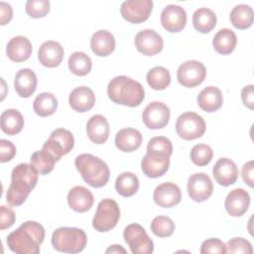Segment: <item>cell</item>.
Masks as SVG:
<instances>
[{
	"mask_svg": "<svg viewBox=\"0 0 254 254\" xmlns=\"http://www.w3.org/2000/svg\"><path fill=\"white\" fill-rule=\"evenodd\" d=\"M241 176L245 184H247L250 188L254 186V162L251 160L245 163L242 167Z\"/></svg>",
	"mask_w": 254,
	"mask_h": 254,
	"instance_id": "obj_46",
	"label": "cell"
},
{
	"mask_svg": "<svg viewBox=\"0 0 254 254\" xmlns=\"http://www.w3.org/2000/svg\"><path fill=\"white\" fill-rule=\"evenodd\" d=\"M212 175L217 184L222 187H228L236 183L238 179V168L232 160L221 158L213 166Z\"/></svg>",
	"mask_w": 254,
	"mask_h": 254,
	"instance_id": "obj_17",
	"label": "cell"
},
{
	"mask_svg": "<svg viewBox=\"0 0 254 254\" xmlns=\"http://www.w3.org/2000/svg\"><path fill=\"white\" fill-rule=\"evenodd\" d=\"M68 102L74 111L81 113L86 112L94 106L95 95L89 87L78 86L70 92Z\"/></svg>",
	"mask_w": 254,
	"mask_h": 254,
	"instance_id": "obj_24",
	"label": "cell"
},
{
	"mask_svg": "<svg viewBox=\"0 0 254 254\" xmlns=\"http://www.w3.org/2000/svg\"><path fill=\"white\" fill-rule=\"evenodd\" d=\"M24 127V118L17 109H7L1 114V129L5 134L16 135Z\"/></svg>",
	"mask_w": 254,
	"mask_h": 254,
	"instance_id": "obj_31",
	"label": "cell"
},
{
	"mask_svg": "<svg viewBox=\"0 0 254 254\" xmlns=\"http://www.w3.org/2000/svg\"><path fill=\"white\" fill-rule=\"evenodd\" d=\"M223 103V96L220 89L216 86H207L197 95V104L205 112L218 110Z\"/></svg>",
	"mask_w": 254,
	"mask_h": 254,
	"instance_id": "obj_27",
	"label": "cell"
},
{
	"mask_svg": "<svg viewBox=\"0 0 254 254\" xmlns=\"http://www.w3.org/2000/svg\"><path fill=\"white\" fill-rule=\"evenodd\" d=\"M93 201L94 198L91 191L82 186L73 187L67 193V203L69 207L76 212L89 210Z\"/></svg>",
	"mask_w": 254,
	"mask_h": 254,
	"instance_id": "obj_21",
	"label": "cell"
},
{
	"mask_svg": "<svg viewBox=\"0 0 254 254\" xmlns=\"http://www.w3.org/2000/svg\"><path fill=\"white\" fill-rule=\"evenodd\" d=\"M6 54L12 62H25L30 58L32 54V44L27 37H13L7 44Z\"/></svg>",
	"mask_w": 254,
	"mask_h": 254,
	"instance_id": "obj_23",
	"label": "cell"
},
{
	"mask_svg": "<svg viewBox=\"0 0 254 254\" xmlns=\"http://www.w3.org/2000/svg\"><path fill=\"white\" fill-rule=\"evenodd\" d=\"M110 128L107 119L100 115L95 114L89 118L86 124V133L89 140L95 144H103L107 141Z\"/></svg>",
	"mask_w": 254,
	"mask_h": 254,
	"instance_id": "obj_22",
	"label": "cell"
},
{
	"mask_svg": "<svg viewBox=\"0 0 254 254\" xmlns=\"http://www.w3.org/2000/svg\"><path fill=\"white\" fill-rule=\"evenodd\" d=\"M74 146V138L70 131L64 128L54 130L49 139L43 145V148L48 150L53 156L60 161L64 155L68 154Z\"/></svg>",
	"mask_w": 254,
	"mask_h": 254,
	"instance_id": "obj_9",
	"label": "cell"
},
{
	"mask_svg": "<svg viewBox=\"0 0 254 254\" xmlns=\"http://www.w3.org/2000/svg\"><path fill=\"white\" fill-rule=\"evenodd\" d=\"M87 243L85 232L76 227H60L53 232V247L64 253H79Z\"/></svg>",
	"mask_w": 254,
	"mask_h": 254,
	"instance_id": "obj_5",
	"label": "cell"
},
{
	"mask_svg": "<svg viewBox=\"0 0 254 254\" xmlns=\"http://www.w3.org/2000/svg\"><path fill=\"white\" fill-rule=\"evenodd\" d=\"M206 76V68L198 61L191 60L182 64L177 71V78L180 84L185 87L199 85Z\"/></svg>",
	"mask_w": 254,
	"mask_h": 254,
	"instance_id": "obj_10",
	"label": "cell"
},
{
	"mask_svg": "<svg viewBox=\"0 0 254 254\" xmlns=\"http://www.w3.org/2000/svg\"><path fill=\"white\" fill-rule=\"evenodd\" d=\"M147 82L155 90H163L171 83L170 71L164 66H155L151 68L146 76Z\"/></svg>",
	"mask_w": 254,
	"mask_h": 254,
	"instance_id": "obj_37",
	"label": "cell"
},
{
	"mask_svg": "<svg viewBox=\"0 0 254 254\" xmlns=\"http://www.w3.org/2000/svg\"><path fill=\"white\" fill-rule=\"evenodd\" d=\"M37 83V75L31 68H22L15 75V90L23 98H28L35 92Z\"/></svg>",
	"mask_w": 254,
	"mask_h": 254,
	"instance_id": "obj_25",
	"label": "cell"
},
{
	"mask_svg": "<svg viewBox=\"0 0 254 254\" xmlns=\"http://www.w3.org/2000/svg\"><path fill=\"white\" fill-rule=\"evenodd\" d=\"M120 218L118 203L112 198H104L97 205L92 219V226L98 232H107L113 229Z\"/></svg>",
	"mask_w": 254,
	"mask_h": 254,
	"instance_id": "obj_6",
	"label": "cell"
},
{
	"mask_svg": "<svg viewBox=\"0 0 254 254\" xmlns=\"http://www.w3.org/2000/svg\"><path fill=\"white\" fill-rule=\"evenodd\" d=\"M107 94L114 103L128 107L139 106L145 98L142 84L126 75L113 77L108 83Z\"/></svg>",
	"mask_w": 254,
	"mask_h": 254,
	"instance_id": "obj_3",
	"label": "cell"
},
{
	"mask_svg": "<svg viewBox=\"0 0 254 254\" xmlns=\"http://www.w3.org/2000/svg\"><path fill=\"white\" fill-rule=\"evenodd\" d=\"M105 252L106 253H124V254L127 253V251L121 245H111L106 249Z\"/></svg>",
	"mask_w": 254,
	"mask_h": 254,
	"instance_id": "obj_49",
	"label": "cell"
},
{
	"mask_svg": "<svg viewBox=\"0 0 254 254\" xmlns=\"http://www.w3.org/2000/svg\"><path fill=\"white\" fill-rule=\"evenodd\" d=\"M123 237L133 254H151L154 251V243L148 236L145 228L138 223L127 225Z\"/></svg>",
	"mask_w": 254,
	"mask_h": 254,
	"instance_id": "obj_7",
	"label": "cell"
},
{
	"mask_svg": "<svg viewBox=\"0 0 254 254\" xmlns=\"http://www.w3.org/2000/svg\"><path fill=\"white\" fill-rule=\"evenodd\" d=\"M236 43H237V38L235 33L228 28L220 29L214 35L212 40V45L214 50L218 54L224 55V56L229 55L234 51L236 47Z\"/></svg>",
	"mask_w": 254,
	"mask_h": 254,
	"instance_id": "obj_29",
	"label": "cell"
},
{
	"mask_svg": "<svg viewBox=\"0 0 254 254\" xmlns=\"http://www.w3.org/2000/svg\"><path fill=\"white\" fill-rule=\"evenodd\" d=\"M161 24L170 33L181 32L187 24L186 10L175 4L166 6L161 13Z\"/></svg>",
	"mask_w": 254,
	"mask_h": 254,
	"instance_id": "obj_15",
	"label": "cell"
},
{
	"mask_svg": "<svg viewBox=\"0 0 254 254\" xmlns=\"http://www.w3.org/2000/svg\"><path fill=\"white\" fill-rule=\"evenodd\" d=\"M31 165L38 171L40 175H48L54 168L57 159L48 150L42 148V150L33 153L31 156Z\"/></svg>",
	"mask_w": 254,
	"mask_h": 254,
	"instance_id": "obj_34",
	"label": "cell"
},
{
	"mask_svg": "<svg viewBox=\"0 0 254 254\" xmlns=\"http://www.w3.org/2000/svg\"><path fill=\"white\" fill-rule=\"evenodd\" d=\"M188 193L196 202L205 201L213 191V184L209 176L204 173L191 175L188 180Z\"/></svg>",
	"mask_w": 254,
	"mask_h": 254,
	"instance_id": "obj_13",
	"label": "cell"
},
{
	"mask_svg": "<svg viewBox=\"0 0 254 254\" xmlns=\"http://www.w3.org/2000/svg\"><path fill=\"white\" fill-rule=\"evenodd\" d=\"M64 48L56 41H47L42 44L38 52L40 64L46 67H56L60 65L64 59Z\"/></svg>",
	"mask_w": 254,
	"mask_h": 254,
	"instance_id": "obj_19",
	"label": "cell"
},
{
	"mask_svg": "<svg viewBox=\"0 0 254 254\" xmlns=\"http://www.w3.org/2000/svg\"><path fill=\"white\" fill-rule=\"evenodd\" d=\"M74 165L85 183L93 188L104 187L109 180L107 164L91 154H80L75 158Z\"/></svg>",
	"mask_w": 254,
	"mask_h": 254,
	"instance_id": "obj_4",
	"label": "cell"
},
{
	"mask_svg": "<svg viewBox=\"0 0 254 254\" xmlns=\"http://www.w3.org/2000/svg\"><path fill=\"white\" fill-rule=\"evenodd\" d=\"M13 16V9L10 4L1 1L0 2V23L2 26L8 24Z\"/></svg>",
	"mask_w": 254,
	"mask_h": 254,
	"instance_id": "obj_48",
	"label": "cell"
},
{
	"mask_svg": "<svg viewBox=\"0 0 254 254\" xmlns=\"http://www.w3.org/2000/svg\"><path fill=\"white\" fill-rule=\"evenodd\" d=\"M216 21L215 13L205 7L198 8L192 15L193 28L202 34L209 33L215 27Z\"/></svg>",
	"mask_w": 254,
	"mask_h": 254,
	"instance_id": "obj_30",
	"label": "cell"
},
{
	"mask_svg": "<svg viewBox=\"0 0 254 254\" xmlns=\"http://www.w3.org/2000/svg\"><path fill=\"white\" fill-rule=\"evenodd\" d=\"M253 85L249 84L242 88L241 90V99L243 104L249 109H253L254 105V95H253Z\"/></svg>",
	"mask_w": 254,
	"mask_h": 254,
	"instance_id": "obj_47",
	"label": "cell"
},
{
	"mask_svg": "<svg viewBox=\"0 0 254 254\" xmlns=\"http://www.w3.org/2000/svg\"><path fill=\"white\" fill-rule=\"evenodd\" d=\"M170 167V157L147 153L141 162L143 173L152 179L162 177Z\"/></svg>",
	"mask_w": 254,
	"mask_h": 254,
	"instance_id": "obj_20",
	"label": "cell"
},
{
	"mask_svg": "<svg viewBox=\"0 0 254 254\" xmlns=\"http://www.w3.org/2000/svg\"><path fill=\"white\" fill-rule=\"evenodd\" d=\"M16 155V147L11 141L6 139L0 140V162L6 163L11 161Z\"/></svg>",
	"mask_w": 254,
	"mask_h": 254,
	"instance_id": "obj_44",
	"label": "cell"
},
{
	"mask_svg": "<svg viewBox=\"0 0 254 254\" xmlns=\"http://www.w3.org/2000/svg\"><path fill=\"white\" fill-rule=\"evenodd\" d=\"M212 157H213V151L206 144L194 145L190 151V160L194 165L199 167L208 165Z\"/></svg>",
	"mask_w": 254,
	"mask_h": 254,
	"instance_id": "obj_40",
	"label": "cell"
},
{
	"mask_svg": "<svg viewBox=\"0 0 254 254\" xmlns=\"http://www.w3.org/2000/svg\"><path fill=\"white\" fill-rule=\"evenodd\" d=\"M204 119L195 112H185L181 114L176 122L177 134L184 140H194L200 138L205 132Z\"/></svg>",
	"mask_w": 254,
	"mask_h": 254,
	"instance_id": "obj_8",
	"label": "cell"
},
{
	"mask_svg": "<svg viewBox=\"0 0 254 254\" xmlns=\"http://www.w3.org/2000/svg\"><path fill=\"white\" fill-rule=\"evenodd\" d=\"M15 219H16V216H15L14 210L6 205H1V207H0V229L4 230V229L11 227L14 224Z\"/></svg>",
	"mask_w": 254,
	"mask_h": 254,
	"instance_id": "obj_45",
	"label": "cell"
},
{
	"mask_svg": "<svg viewBox=\"0 0 254 254\" xmlns=\"http://www.w3.org/2000/svg\"><path fill=\"white\" fill-rule=\"evenodd\" d=\"M141 133L134 128L121 129L115 137V145L122 152H133L142 144Z\"/></svg>",
	"mask_w": 254,
	"mask_h": 254,
	"instance_id": "obj_28",
	"label": "cell"
},
{
	"mask_svg": "<svg viewBox=\"0 0 254 254\" xmlns=\"http://www.w3.org/2000/svg\"><path fill=\"white\" fill-rule=\"evenodd\" d=\"M252 252H253V249H252L251 243L242 237H234L225 244V253H228V254H234V253L251 254Z\"/></svg>",
	"mask_w": 254,
	"mask_h": 254,
	"instance_id": "obj_42",
	"label": "cell"
},
{
	"mask_svg": "<svg viewBox=\"0 0 254 254\" xmlns=\"http://www.w3.org/2000/svg\"><path fill=\"white\" fill-rule=\"evenodd\" d=\"M67 64L69 70L78 76L86 75L92 67L91 59L83 52L72 53L68 59Z\"/></svg>",
	"mask_w": 254,
	"mask_h": 254,
	"instance_id": "obj_36",
	"label": "cell"
},
{
	"mask_svg": "<svg viewBox=\"0 0 254 254\" xmlns=\"http://www.w3.org/2000/svg\"><path fill=\"white\" fill-rule=\"evenodd\" d=\"M90 48L96 56L107 57L115 50V38L110 32L99 30L92 35Z\"/></svg>",
	"mask_w": 254,
	"mask_h": 254,
	"instance_id": "obj_26",
	"label": "cell"
},
{
	"mask_svg": "<svg viewBox=\"0 0 254 254\" xmlns=\"http://www.w3.org/2000/svg\"><path fill=\"white\" fill-rule=\"evenodd\" d=\"M38 171L27 163L17 165L11 174V184L6 192V200L12 206L24 203L38 183Z\"/></svg>",
	"mask_w": 254,
	"mask_h": 254,
	"instance_id": "obj_2",
	"label": "cell"
},
{
	"mask_svg": "<svg viewBox=\"0 0 254 254\" xmlns=\"http://www.w3.org/2000/svg\"><path fill=\"white\" fill-rule=\"evenodd\" d=\"M45 238V228L37 221H26L6 239L8 248L17 254H39Z\"/></svg>",
	"mask_w": 254,
	"mask_h": 254,
	"instance_id": "obj_1",
	"label": "cell"
},
{
	"mask_svg": "<svg viewBox=\"0 0 254 254\" xmlns=\"http://www.w3.org/2000/svg\"><path fill=\"white\" fill-rule=\"evenodd\" d=\"M250 205V195L244 189L232 190L226 196L224 206L229 215L242 216Z\"/></svg>",
	"mask_w": 254,
	"mask_h": 254,
	"instance_id": "obj_18",
	"label": "cell"
},
{
	"mask_svg": "<svg viewBox=\"0 0 254 254\" xmlns=\"http://www.w3.org/2000/svg\"><path fill=\"white\" fill-rule=\"evenodd\" d=\"M200 253L201 254H208V253L223 254L225 253V244L218 238L206 239L202 242L200 246Z\"/></svg>",
	"mask_w": 254,
	"mask_h": 254,
	"instance_id": "obj_43",
	"label": "cell"
},
{
	"mask_svg": "<svg viewBox=\"0 0 254 254\" xmlns=\"http://www.w3.org/2000/svg\"><path fill=\"white\" fill-rule=\"evenodd\" d=\"M152 9V0H127L121 4L120 13L126 21L138 24L149 18Z\"/></svg>",
	"mask_w": 254,
	"mask_h": 254,
	"instance_id": "obj_11",
	"label": "cell"
},
{
	"mask_svg": "<svg viewBox=\"0 0 254 254\" xmlns=\"http://www.w3.org/2000/svg\"><path fill=\"white\" fill-rule=\"evenodd\" d=\"M25 10L31 18H43L50 12V2L48 0H29Z\"/></svg>",
	"mask_w": 254,
	"mask_h": 254,
	"instance_id": "obj_41",
	"label": "cell"
},
{
	"mask_svg": "<svg viewBox=\"0 0 254 254\" xmlns=\"http://www.w3.org/2000/svg\"><path fill=\"white\" fill-rule=\"evenodd\" d=\"M153 198L156 204L161 207L170 208L180 203L182 198V192L180 188L171 182L163 183L159 185L153 193Z\"/></svg>",
	"mask_w": 254,
	"mask_h": 254,
	"instance_id": "obj_16",
	"label": "cell"
},
{
	"mask_svg": "<svg viewBox=\"0 0 254 254\" xmlns=\"http://www.w3.org/2000/svg\"><path fill=\"white\" fill-rule=\"evenodd\" d=\"M151 230L158 237L171 236L176 228L175 222L172 218L165 215H159L154 217L151 222Z\"/></svg>",
	"mask_w": 254,
	"mask_h": 254,
	"instance_id": "obj_39",
	"label": "cell"
},
{
	"mask_svg": "<svg viewBox=\"0 0 254 254\" xmlns=\"http://www.w3.org/2000/svg\"><path fill=\"white\" fill-rule=\"evenodd\" d=\"M135 46L139 53L145 56H155L163 50L164 41L156 31L145 29L135 36Z\"/></svg>",
	"mask_w": 254,
	"mask_h": 254,
	"instance_id": "obj_14",
	"label": "cell"
},
{
	"mask_svg": "<svg viewBox=\"0 0 254 254\" xmlns=\"http://www.w3.org/2000/svg\"><path fill=\"white\" fill-rule=\"evenodd\" d=\"M170 116V109L165 103L154 101L145 107L142 120L150 129H162L169 123Z\"/></svg>",
	"mask_w": 254,
	"mask_h": 254,
	"instance_id": "obj_12",
	"label": "cell"
},
{
	"mask_svg": "<svg viewBox=\"0 0 254 254\" xmlns=\"http://www.w3.org/2000/svg\"><path fill=\"white\" fill-rule=\"evenodd\" d=\"M253 9L246 4L236 5L230 12V21L233 27L239 30H245L253 24Z\"/></svg>",
	"mask_w": 254,
	"mask_h": 254,
	"instance_id": "obj_32",
	"label": "cell"
},
{
	"mask_svg": "<svg viewBox=\"0 0 254 254\" xmlns=\"http://www.w3.org/2000/svg\"><path fill=\"white\" fill-rule=\"evenodd\" d=\"M33 108L35 113L41 117L53 115L58 108V99L53 93H40L33 102Z\"/></svg>",
	"mask_w": 254,
	"mask_h": 254,
	"instance_id": "obj_33",
	"label": "cell"
},
{
	"mask_svg": "<svg viewBox=\"0 0 254 254\" xmlns=\"http://www.w3.org/2000/svg\"><path fill=\"white\" fill-rule=\"evenodd\" d=\"M147 153L159 156L171 157L173 153V145L170 139L164 136H156L150 139L147 145Z\"/></svg>",
	"mask_w": 254,
	"mask_h": 254,
	"instance_id": "obj_38",
	"label": "cell"
},
{
	"mask_svg": "<svg viewBox=\"0 0 254 254\" xmlns=\"http://www.w3.org/2000/svg\"><path fill=\"white\" fill-rule=\"evenodd\" d=\"M115 189L122 196H132L139 190V180L135 174L131 172H124L117 177Z\"/></svg>",
	"mask_w": 254,
	"mask_h": 254,
	"instance_id": "obj_35",
	"label": "cell"
}]
</instances>
